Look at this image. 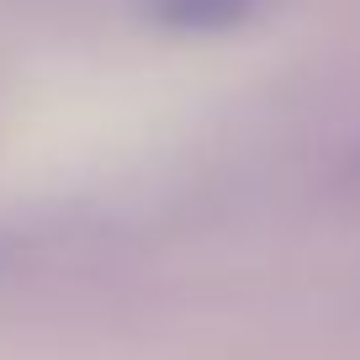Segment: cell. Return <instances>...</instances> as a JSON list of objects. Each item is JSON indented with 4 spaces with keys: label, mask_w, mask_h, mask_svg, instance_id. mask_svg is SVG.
Instances as JSON below:
<instances>
[{
    "label": "cell",
    "mask_w": 360,
    "mask_h": 360,
    "mask_svg": "<svg viewBox=\"0 0 360 360\" xmlns=\"http://www.w3.org/2000/svg\"><path fill=\"white\" fill-rule=\"evenodd\" d=\"M238 11H249V0H165V16L180 27H223Z\"/></svg>",
    "instance_id": "obj_1"
}]
</instances>
